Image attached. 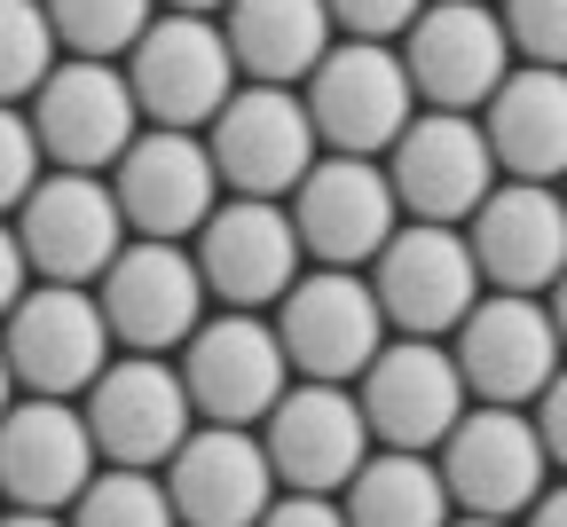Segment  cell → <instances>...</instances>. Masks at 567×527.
Wrapping results in <instances>:
<instances>
[{
  "label": "cell",
  "instance_id": "ab89813d",
  "mask_svg": "<svg viewBox=\"0 0 567 527\" xmlns=\"http://www.w3.org/2000/svg\"><path fill=\"white\" fill-rule=\"evenodd\" d=\"M17 410V370H9V354H0V417Z\"/></svg>",
  "mask_w": 567,
  "mask_h": 527
},
{
  "label": "cell",
  "instance_id": "cb8c5ba5",
  "mask_svg": "<svg viewBox=\"0 0 567 527\" xmlns=\"http://www.w3.org/2000/svg\"><path fill=\"white\" fill-rule=\"evenodd\" d=\"M481 134L505 182H567V71L513 63V80L481 103Z\"/></svg>",
  "mask_w": 567,
  "mask_h": 527
},
{
  "label": "cell",
  "instance_id": "5b68a950",
  "mask_svg": "<svg viewBox=\"0 0 567 527\" xmlns=\"http://www.w3.org/2000/svg\"><path fill=\"white\" fill-rule=\"evenodd\" d=\"M118 71H126V87H134L142 126H174V134L213 126L221 103L245 87L237 80V55H229V40H221L213 17H158L151 32L134 40V55Z\"/></svg>",
  "mask_w": 567,
  "mask_h": 527
},
{
  "label": "cell",
  "instance_id": "2e32d148",
  "mask_svg": "<svg viewBox=\"0 0 567 527\" xmlns=\"http://www.w3.org/2000/svg\"><path fill=\"white\" fill-rule=\"evenodd\" d=\"M189 260L205 276V299H221V308L237 316H260L276 308L284 291L300 283V229H292V213L268 205V197H229V205H213V220L189 237Z\"/></svg>",
  "mask_w": 567,
  "mask_h": 527
},
{
  "label": "cell",
  "instance_id": "1f68e13d",
  "mask_svg": "<svg viewBox=\"0 0 567 527\" xmlns=\"http://www.w3.org/2000/svg\"><path fill=\"white\" fill-rule=\"evenodd\" d=\"M331 9V24H339V40H402L417 17H425V0H323Z\"/></svg>",
  "mask_w": 567,
  "mask_h": 527
},
{
  "label": "cell",
  "instance_id": "f1b7e54d",
  "mask_svg": "<svg viewBox=\"0 0 567 527\" xmlns=\"http://www.w3.org/2000/svg\"><path fill=\"white\" fill-rule=\"evenodd\" d=\"M63 527H182L174 504H166V480L158 473H126V465H103L80 504L63 512Z\"/></svg>",
  "mask_w": 567,
  "mask_h": 527
},
{
  "label": "cell",
  "instance_id": "e0dca14e",
  "mask_svg": "<svg viewBox=\"0 0 567 527\" xmlns=\"http://www.w3.org/2000/svg\"><path fill=\"white\" fill-rule=\"evenodd\" d=\"M386 182H394L402 220H442V229H465V220L481 213V197L505 182V174H496V158H488L481 118L417 111L402 126V142L386 149Z\"/></svg>",
  "mask_w": 567,
  "mask_h": 527
},
{
  "label": "cell",
  "instance_id": "d4e9b609",
  "mask_svg": "<svg viewBox=\"0 0 567 527\" xmlns=\"http://www.w3.org/2000/svg\"><path fill=\"white\" fill-rule=\"evenodd\" d=\"M221 40L237 55L245 87H300L308 71L331 55L339 24L323 0H229L221 9Z\"/></svg>",
  "mask_w": 567,
  "mask_h": 527
},
{
  "label": "cell",
  "instance_id": "83f0119b",
  "mask_svg": "<svg viewBox=\"0 0 567 527\" xmlns=\"http://www.w3.org/2000/svg\"><path fill=\"white\" fill-rule=\"evenodd\" d=\"M55 63H63V48H55V24L40 0H0V103L24 111Z\"/></svg>",
  "mask_w": 567,
  "mask_h": 527
},
{
  "label": "cell",
  "instance_id": "4dcf8cb0",
  "mask_svg": "<svg viewBox=\"0 0 567 527\" xmlns=\"http://www.w3.org/2000/svg\"><path fill=\"white\" fill-rule=\"evenodd\" d=\"M40 134H32V118L17 111V103H0V220H9L32 189H40Z\"/></svg>",
  "mask_w": 567,
  "mask_h": 527
},
{
  "label": "cell",
  "instance_id": "277c9868",
  "mask_svg": "<svg viewBox=\"0 0 567 527\" xmlns=\"http://www.w3.org/2000/svg\"><path fill=\"white\" fill-rule=\"evenodd\" d=\"M481 268L465 229H442V220H402L386 237V252L371 260V299L394 339H450L473 299H481Z\"/></svg>",
  "mask_w": 567,
  "mask_h": 527
},
{
  "label": "cell",
  "instance_id": "7c38bea8",
  "mask_svg": "<svg viewBox=\"0 0 567 527\" xmlns=\"http://www.w3.org/2000/svg\"><path fill=\"white\" fill-rule=\"evenodd\" d=\"M450 354H457L465 394L496 402V410H528L559 379V362H567L544 299H520V291H481L473 316L450 331Z\"/></svg>",
  "mask_w": 567,
  "mask_h": 527
},
{
  "label": "cell",
  "instance_id": "9a60e30c",
  "mask_svg": "<svg viewBox=\"0 0 567 527\" xmlns=\"http://www.w3.org/2000/svg\"><path fill=\"white\" fill-rule=\"evenodd\" d=\"M111 197L126 237H151V245H189L213 205H221V174H213V149L205 134H174V126H142L134 149L111 166Z\"/></svg>",
  "mask_w": 567,
  "mask_h": 527
},
{
  "label": "cell",
  "instance_id": "ffe728a7",
  "mask_svg": "<svg viewBox=\"0 0 567 527\" xmlns=\"http://www.w3.org/2000/svg\"><path fill=\"white\" fill-rule=\"evenodd\" d=\"M260 448L276 488L292 496H339L371 457V425L354 410V386H284V402L260 417Z\"/></svg>",
  "mask_w": 567,
  "mask_h": 527
},
{
  "label": "cell",
  "instance_id": "d6986e66",
  "mask_svg": "<svg viewBox=\"0 0 567 527\" xmlns=\"http://www.w3.org/2000/svg\"><path fill=\"white\" fill-rule=\"evenodd\" d=\"M17 245L40 283H103V268L126 252V220L103 174H40V189L17 205Z\"/></svg>",
  "mask_w": 567,
  "mask_h": 527
},
{
  "label": "cell",
  "instance_id": "b9f144b4",
  "mask_svg": "<svg viewBox=\"0 0 567 527\" xmlns=\"http://www.w3.org/2000/svg\"><path fill=\"white\" fill-rule=\"evenodd\" d=\"M559 197H567V182H559Z\"/></svg>",
  "mask_w": 567,
  "mask_h": 527
},
{
  "label": "cell",
  "instance_id": "7402d4cb",
  "mask_svg": "<svg viewBox=\"0 0 567 527\" xmlns=\"http://www.w3.org/2000/svg\"><path fill=\"white\" fill-rule=\"evenodd\" d=\"M465 245L488 291H520L544 299L567 268V197L544 182H496L481 213L465 220Z\"/></svg>",
  "mask_w": 567,
  "mask_h": 527
},
{
  "label": "cell",
  "instance_id": "d590c367",
  "mask_svg": "<svg viewBox=\"0 0 567 527\" xmlns=\"http://www.w3.org/2000/svg\"><path fill=\"white\" fill-rule=\"evenodd\" d=\"M520 527H567V480H559V488H544V496L520 512Z\"/></svg>",
  "mask_w": 567,
  "mask_h": 527
},
{
  "label": "cell",
  "instance_id": "6da1fadb",
  "mask_svg": "<svg viewBox=\"0 0 567 527\" xmlns=\"http://www.w3.org/2000/svg\"><path fill=\"white\" fill-rule=\"evenodd\" d=\"M300 103L331 158H386L402 126L417 118L402 48H386V40H331V55L300 80Z\"/></svg>",
  "mask_w": 567,
  "mask_h": 527
},
{
  "label": "cell",
  "instance_id": "74e56055",
  "mask_svg": "<svg viewBox=\"0 0 567 527\" xmlns=\"http://www.w3.org/2000/svg\"><path fill=\"white\" fill-rule=\"evenodd\" d=\"M229 0H166V17H221Z\"/></svg>",
  "mask_w": 567,
  "mask_h": 527
},
{
  "label": "cell",
  "instance_id": "603a6c76",
  "mask_svg": "<svg viewBox=\"0 0 567 527\" xmlns=\"http://www.w3.org/2000/svg\"><path fill=\"white\" fill-rule=\"evenodd\" d=\"M158 480H166V504L182 527H260V512L284 496L260 433H245V425H197L158 465Z\"/></svg>",
  "mask_w": 567,
  "mask_h": 527
},
{
  "label": "cell",
  "instance_id": "52a82bcc",
  "mask_svg": "<svg viewBox=\"0 0 567 527\" xmlns=\"http://www.w3.org/2000/svg\"><path fill=\"white\" fill-rule=\"evenodd\" d=\"M205 149L229 197H268V205H284L323 158L300 87H237L221 103V118L205 126Z\"/></svg>",
  "mask_w": 567,
  "mask_h": 527
},
{
  "label": "cell",
  "instance_id": "836d02e7",
  "mask_svg": "<svg viewBox=\"0 0 567 527\" xmlns=\"http://www.w3.org/2000/svg\"><path fill=\"white\" fill-rule=\"evenodd\" d=\"M260 527H347V512H339V496H292V488H284L260 512Z\"/></svg>",
  "mask_w": 567,
  "mask_h": 527
},
{
  "label": "cell",
  "instance_id": "5bb4252c",
  "mask_svg": "<svg viewBox=\"0 0 567 527\" xmlns=\"http://www.w3.org/2000/svg\"><path fill=\"white\" fill-rule=\"evenodd\" d=\"M87 433H95V457L126 465V473H158L174 448L197 433L189 386L166 354H118L103 379L87 386Z\"/></svg>",
  "mask_w": 567,
  "mask_h": 527
},
{
  "label": "cell",
  "instance_id": "484cf974",
  "mask_svg": "<svg viewBox=\"0 0 567 527\" xmlns=\"http://www.w3.org/2000/svg\"><path fill=\"white\" fill-rule=\"evenodd\" d=\"M347 527H450L457 504L434 473V457H402V448H371L363 473L339 488Z\"/></svg>",
  "mask_w": 567,
  "mask_h": 527
},
{
  "label": "cell",
  "instance_id": "8d00e7d4",
  "mask_svg": "<svg viewBox=\"0 0 567 527\" xmlns=\"http://www.w3.org/2000/svg\"><path fill=\"white\" fill-rule=\"evenodd\" d=\"M544 316H551V331H559V347H567V268H559V283L544 291Z\"/></svg>",
  "mask_w": 567,
  "mask_h": 527
},
{
  "label": "cell",
  "instance_id": "f546056e",
  "mask_svg": "<svg viewBox=\"0 0 567 527\" xmlns=\"http://www.w3.org/2000/svg\"><path fill=\"white\" fill-rule=\"evenodd\" d=\"M496 24L513 40V63L567 71V0H496Z\"/></svg>",
  "mask_w": 567,
  "mask_h": 527
},
{
  "label": "cell",
  "instance_id": "7a4b0ae2",
  "mask_svg": "<svg viewBox=\"0 0 567 527\" xmlns=\"http://www.w3.org/2000/svg\"><path fill=\"white\" fill-rule=\"evenodd\" d=\"M0 354L17 370V394H40V402H80L103 370H111V323L95 308L87 283H32L9 323H0Z\"/></svg>",
  "mask_w": 567,
  "mask_h": 527
},
{
  "label": "cell",
  "instance_id": "4316f807",
  "mask_svg": "<svg viewBox=\"0 0 567 527\" xmlns=\"http://www.w3.org/2000/svg\"><path fill=\"white\" fill-rule=\"evenodd\" d=\"M55 48L80 55V63H126L134 40L158 24V0H40Z\"/></svg>",
  "mask_w": 567,
  "mask_h": 527
},
{
  "label": "cell",
  "instance_id": "60d3db41",
  "mask_svg": "<svg viewBox=\"0 0 567 527\" xmlns=\"http://www.w3.org/2000/svg\"><path fill=\"white\" fill-rule=\"evenodd\" d=\"M450 527H513V519H465V512H457V519H450Z\"/></svg>",
  "mask_w": 567,
  "mask_h": 527
},
{
  "label": "cell",
  "instance_id": "f35d334b",
  "mask_svg": "<svg viewBox=\"0 0 567 527\" xmlns=\"http://www.w3.org/2000/svg\"><path fill=\"white\" fill-rule=\"evenodd\" d=\"M0 527H63V512H0Z\"/></svg>",
  "mask_w": 567,
  "mask_h": 527
},
{
  "label": "cell",
  "instance_id": "3957f363",
  "mask_svg": "<svg viewBox=\"0 0 567 527\" xmlns=\"http://www.w3.org/2000/svg\"><path fill=\"white\" fill-rule=\"evenodd\" d=\"M276 339H284V362H292L308 386H354L394 331H386L379 299H371V276L300 268V283L276 299Z\"/></svg>",
  "mask_w": 567,
  "mask_h": 527
},
{
  "label": "cell",
  "instance_id": "9c48e42d",
  "mask_svg": "<svg viewBox=\"0 0 567 527\" xmlns=\"http://www.w3.org/2000/svg\"><path fill=\"white\" fill-rule=\"evenodd\" d=\"M32 134H40V158L55 174H103L134 149L142 134V111H134V87H126V71L118 63H80V55H63L48 71V87L24 103Z\"/></svg>",
  "mask_w": 567,
  "mask_h": 527
},
{
  "label": "cell",
  "instance_id": "ba28073f",
  "mask_svg": "<svg viewBox=\"0 0 567 527\" xmlns=\"http://www.w3.org/2000/svg\"><path fill=\"white\" fill-rule=\"evenodd\" d=\"M402 71L425 111L481 118V103L513 80V40L488 0H425V17L402 32Z\"/></svg>",
  "mask_w": 567,
  "mask_h": 527
},
{
  "label": "cell",
  "instance_id": "8fae6325",
  "mask_svg": "<svg viewBox=\"0 0 567 527\" xmlns=\"http://www.w3.org/2000/svg\"><path fill=\"white\" fill-rule=\"evenodd\" d=\"M174 370H182V386H189L197 425H245V433H260V417L284 402V379H292L276 323L237 316V308L205 316L189 331V347H182Z\"/></svg>",
  "mask_w": 567,
  "mask_h": 527
},
{
  "label": "cell",
  "instance_id": "44dd1931",
  "mask_svg": "<svg viewBox=\"0 0 567 527\" xmlns=\"http://www.w3.org/2000/svg\"><path fill=\"white\" fill-rule=\"evenodd\" d=\"M95 473H103V457H95L87 410L17 394V410L0 417V504L9 512H71Z\"/></svg>",
  "mask_w": 567,
  "mask_h": 527
},
{
  "label": "cell",
  "instance_id": "e575fe53",
  "mask_svg": "<svg viewBox=\"0 0 567 527\" xmlns=\"http://www.w3.org/2000/svg\"><path fill=\"white\" fill-rule=\"evenodd\" d=\"M32 291V260L17 245V220H0V323H9V308Z\"/></svg>",
  "mask_w": 567,
  "mask_h": 527
},
{
  "label": "cell",
  "instance_id": "30bf717a",
  "mask_svg": "<svg viewBox=\"0 0 567 527\" xmlns=\"http://www.w3.org/2000/svg\"><path fill=\"white\" fill-rule=\"evenodd\" d=\"M354 410H363L379 448H402V457H434L450 441V425L473 410L457 354L442 339H386L379 362L354 379Z\"/></svg>",
  "mask_w": 567,
  "mask_h": 527
},
{
  "label": "cell",
  "instance_id": "8992f818",
  "mask_svg": "<svg viewBox=\"0 0 567 527\" xmlns=\"http://www.w3.org/2000/svg\"><path fill=\"white\" fill-rule=\"evenodd\" d=\"M434 473L465 519H520L551 488V457L536 441V417L496 410V402H473L450 425V441L434 448Z\"/></svg>",
  "mask_w": 567,
  "mask_h": 527
},
{
  "label": "cell",
  "instance_id": "4fadbf2b",
  "mask_svg": "<svg viewBox=\"0 0 567 527\" xmlns=\"http://www.w3.org/2000/svg\"><path fill=\"white\" fill-rule=\"evenodd\" d=\"M95 308H103L118 354H182L189 331L205 323V276H197L189 245L126 237V252L95 283Z\"/></svg>",
  "mask_w": 567,
  "mask_h": 527
},
{
  "label": "cell",
  "instance_id": "ac0fdd59",
  "mask_svg": "<svg viewBox=\"0 0 567 527\" xmlns=\"http://www.w3.org/2000/svg\"><path fill=\"white\" fill-rule=\"evenodd\" d=\"M292 229H300V252L316 268H371L386 252V237L402 229V205H394V182H386V158H323L308 166V182L292 189Z\"/></svg>",
  "mask_w": 567,
  "mask_h": 527
},
{
  "label": "cell",
  "instance_id": "d6a6232c",
  "mask_svg": "<svg viewBox=\"0 0 567 527\" xmlns=\"http://www.w3.org/2000/svg\"><path fill=\"white\" fill-rule=\"evenodd\" d=\"M528 417H536V441H544L551 473H567V362H559V379L528 402Z\"/></svg>",
  "mask_w": 567,
  "mask_h": 527
}]
</instances>
